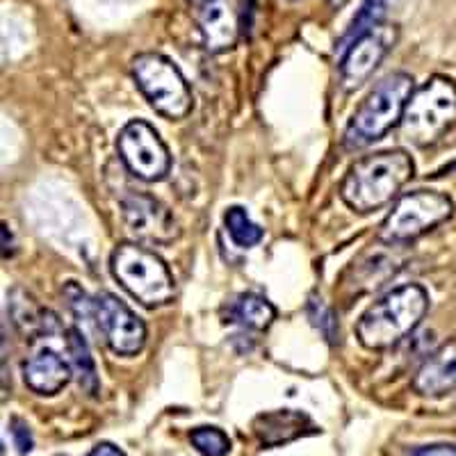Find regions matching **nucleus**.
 I'll return each instance as SVG.
<instances>
[{
  "label": "nucleus",
  "mask_w": 456,
  "mask_h": 456,
  "mask_svg": "<svg viewBox=\"0 0 456 456\" xmlns=\"http://www.w3.org/2000/svg\"><path fill=\"white\" fill-rule=\"evenodd\" d=\"M224 226H226L228 235L238 244L240 249H251L263 240V228L247 215L242 206H231L224 213Z\"/></svg>",
  "instance_id": "19"
},
{
  "label": "nucleus",
  "mask_w": 456,
  "mask_h": 456,
  "mask_svg": "<svg viewBox=\"0 0 456 456\" xmlns=\"http://www.w3.org/2000/svg\"><path fill=\"white\" fill-rule=\"evenodd\" d=\"M429 311V292L418 283L399 285L358 317L356 338L365 349L384 352L420 327Z\"/></svg>",
  "instance_id": "2"
},
{
  "label": "nucleus",
  "mask_w": 456,
  "mask_h": 456,
  "mask_svg": "<svg viewBox=\"0 0 456 456\" xmlns=\"http://www.w3.org/2000/svg\"><path fill=\"white\" fill-rule=\"evenodd\" d=\"M384 12H386L384 3H379V0H368V3L361 7V12L354 16V21L352 26H349L347 35L340 39V51H345L349 44L356 42L358 37H363L365 32L372 30L374 26H379V23L384 21Z\"/></svg>",
  "instance_id": "20"
},
{
  "label": "nucleus",
  "mask_w": 456,
  "mask_h": 456,
  "mask_svg": "<svg viewBox=\"0 0 456 456\" xmlns=\"http://www.w3.org/2000/svg\"><path fill=\"white\" fill-rule=\"evenodd\" d=\"M110 270L142 306H167L176 297V281L165 260L137 242H124L110 256Z\"/></svg>",
  "instance_id": "4"
},
{
  "label": "nucleus",
  "mask_w": 456,
  "mask_h": 456,
  "mask_svg": "<svg viewBox=\"0 0 456 456\" xmlns=\"http://www.w3.org/2000/svg\"><path fill=\"white\" fill-rule=\"evenodd\" d=\"M21 372L28 388L37 395H44V397L62 393L73 377L71 363L53 349H42L35 356L26 358Z\"/></svg>",
  "instance_id": "13"
},
{
  "label": "nucleus",
  "mask_w": 456,
  "mask_h": 456,
  "mask_svg": "<svg viewBox=\"0 0 456 456\" xmlns=\"http://www.w3.org/2000/svg\"><path fill=\"white\" fill-rule=\"evenodd\" d=\"M96 329L105 338L108 347L119 356H137L146 345L144 322L126 306L112 292H101L94 299Z\"/></svg>",
  "instance_id": "9"
},
{
  "label": "nucleus",
  "mask_w": 456,
  "mask_h": 456,
  "mask_svg": "<svg viewBox=\"0 0 456 456\" xmlns=\"http://www.w3.org/2000/svg\"><path fill=\"white\" fill-rule=\"evenodd\" d=\"M276 320V308L270 299L256 292H242L228 306V322H235L249 331H265Z\"/></svg>",
  "instance_id": "17"
},
{
  "label": "nucleus",
  "mask_w": 456,
  "mask_h": 456,
  "mask_svg": "<svg viewBox=\"0 0 456 456\" xmlns=\"http://www.w3.org/2000/svg\"><path fill=\"white\" fill-rule=\"evenodd\" d=\"M254 434L263 447H281L301 436L311 434L313 422L306 413L295 409H279L260 413L254 420Z\"/></svg>",
  "instance_id": "15"
},
{
  "label": "nucleus",
  "mask_w": 456,
  "mask_h": 456,
  "mask_svg": "<svg viewBox=\"0 0 456 456\" xmlns=\"http://www.w3.org/2000/svg\"><path fill=\"white\" fill-rule=\"evenodd\" d=\"M87 456H126V454L119 450V447L112 445V443H99L96 447H92V452H89Z\"/></svg>",
  "instance_id": "25"
},
{
  "label": "nucleus",
  "mask_w": 456,
  "mask_h": 456,
  "mask_svg": "<svg viewBox=\"0 0 456 456\" xmlns=\"http://www.w3.org/2000/svg\"><path fill=\"white\" fill-rule=\"evenodd\" d=\"M413 158L402 149L379 151L349 167L340 185V197L349 210L370 215L388 206L399 190L413 178Z\"/></svg>",
  "instance_id": "1"
},
{
  "label": "nucleus",
  "mask_w": 456,
  "mask_h": 456,
  "mask_svg": "<svg viewBox=\"0 0 456 456\" xmlns=\"http://www.w3.org/2000/svg\"><path fill=\"white\" fill-rule=\"evenodd\" d=\"M7 311H10L14 327L19 329L23 336L30 338V340H37L39 336H51V333H55L57 329H60L57 317L53 315L51 311L39 306V304L23 290L12 292Z\"/></svg>",
  "instance_id": "16"
},
{
  "label": "nucleus",
  "mask_w": 456,
  "mask_h": 456,
  "mask_svg": "<svg viewBox=\"0 0 456 456\" xmlns=\"http://www.w3.org/2000/svg\"><path fill=\"white\" fill-rule=\"evenodd\" d=\"M308 317H311L313 327L320 329L322 336L327 338L329 342H336L338 320H336V315H333L331 308H329L324 301L317 299V297H311V301H308Z\"/></svg>",
  "instance_id": "22"
},
{
  "label": "nucleus",
  "mask_w": 456,
  "mask_h": 456,
  "mask_svg": "<svg viewBox=\"0 0 456 456\" xmlns=\"http://www.w3.org/2000/svg\"><path fill=\"white\" fill-rule=\"evenodd\" d=\"M199 32H201L203 48L213 55L226 53L235 46L240 35L238 14L228 0H206L197 7Z\"/></svg>",
  "instance_id": "12"
},
{
  "label": "nucleus",
  "mask_w": 456,
  "mask_h": 456,
  "mask_svg": "<svg viewBox=\"0 0 456 456\" xmlns=\"http://www.w3.org/2000/svg\"><path fill=\"white\" fill-rule=\"evenodd\" d=\"M397 42V30L395 26L379 23L372 30L358 37L356 42L345 48L340 62V83L345 92H356L370 80L379 64L384 62V57Z\"/></svg>",
  "instance_id": "10"
},
{
  "label": "nucleus",
  "mask_w": 456,
  "mask_h": 456,
  "mask_svg": "<svg viewBox=\"0 0 456 456\" xmlns=\"http://www.w3.org/2000/svg\"><path fill=\"white\" fill-rule=\"evenodd\" d=\"M415 393L422 397H445L456 390V340L436 349L413 379Z\"/></svg>",
  "instance_id": "14"
},
{
  "label": "nucleus",
  "mask_w": 456,
  "mask_h": 456,
  "mask_svg": "<svg viewBox=\"0 0 456 456\" xmlns=\"http://www.w3.org/2000/svg\"><path fill=\"white\" fill-rule=\"evenodd\" d=\"M456 124V83L447 76H431L411 94L402 117V137L413 146H431Z\"/></svg>",
  "instance_id": "5"
},
{
  "label": "nucleus",
  "mask_w": 456,
  "mask_h": 456,
  "mask_svg": "<svg viewBox=\"0 0 456 456\" xmlns=\"http://www.w3.org/2000/svg\"><path fill=\"white\" fill-rule=\"evenodd\" d=\"M327 3H329V5H331V7H345V5H347V3H349V0H327Z\"/></svg>",
  "instance_id": "26"
},
{
  "label": "nucleus",
  "mask_w": 456,
  "mask_h": 456,
  "mask_svg": "<svg viewBox=\"0 0 456 456\" xmlns=\"http://www.w3.org/2000/svg\"><path fill=\"white\" fill-rule=\"evenodd\" d=\"M413 92L415 85L409 73L397 71L386 76L352 114L342 135V146L349 151L365 149L388 135L395 126L402 124L406 103Z\"/></svg>",
  "instance_id": "3"
},
{
  "label": "nucleus",
  "mask_w": 456,
  "mask_h": 456,
  "mask_svg": "<svg viewBox=\"0 0 456 456\" xmlns=\"http://www.w3.org/2000/svg\"><path fill=\"white\" fill-rule=\"evenodd\" d=\"M117 151L126 169L140 181L158 183L167 178L171 169V156L158 130L146 121H128L119 130Z\"/></svg>",
  "instance_id": "8"
},
{
  "label": "nucleus",
  "mask_w": 456,
  "mask_h": 456,
  "mask_svg": "<svg viewBox=\"0 0 456 456\" xmlns=\"http://www.w3.org/2000/svg\"><path fill=\"white\" fill-rule=\"evenodd\" d=\"M190 443L203 456H226L231 452V438L219 427H197L190 434Z\"/></svg>",
  "instance_id": "21"
},
{
  "label": "nucleus",
  "mask_w": 456,
  "mask_h": 456,
  "mask_svg": "<svg viewBox=\"0 0 456 456\" xmlns=\"http://www.w3.org/2000/svg\"><path fill=\"white\" fill-rule=\"evenodd\" d=\"M67 349L69 356H71V368L78 377L80 388L87 395L99 393V374H96V365H94V358L89 354L87 340H85L83 333L78 329H69L67 331Z\"/></svg>",
  "instance_id": "18"
},
{
  "label": "nucleus",
  "mask_w": 456,
  "mask_h": 456,
  "mask_svg": "<svg viewBox=\"0 0 456 456\" xmlns=\"http://www.w3.org/2000/svg\"><path fill=\"white\" fill-rule=\"evenodd\" d=\"M10 431H12V438H14V445H16V450H19V454H28V452H32L30 427H28L21 418H12Z\"/></svg>",
  "instance_id": "23"
},
{
  "label": "nucleus",
  "mask_w": 456,
  "mask_h": 456,
  "mask_svg": "<svg viewBox=\"0 0 456 456\" xmlns=\"http://www.w3.org/2000/svg\"><path fill=\"white\" fill-rule=\"evenodd\" d=\"M133 80L149 105L171 121L185 119L192 112V89L181 69L160 53H142L133 60Z\"/></svg>",
  "instance_id": "6"
},
{
  "label": "nucleus",
  "mask_w": 456,
  "mask_h": 456,
  "mask_svg": "<svg viewBox=\"0 0 456 456\" xmlns=\"http://www.w3.org/2000/svg\"><path fill=\"white\" fill-rule=\"evenodd\" d=\"M454 213V203L447 194L434 190H415L395 201L381 222L379 240L388 244H409L445 224Z\"/></svg>",
  "instance_id": "7"
},
{
  "label": "nucleus",
  "mask_w": 456,
  "mask_h": 456,
  "mask_svg": "<svg viewBox=\"0 0 456 456\" xmlns=\"http://www.w3.org/2000/svg\"><path fill=\"white\" fill-rule=\"evenodd\" d=\"M190 3H192L194 7H199V5H203V3H206V0H190Z\"/></svg>",
  "instance_id": "27"
},
{
  "label": "nucleus",
  "mask_w": 456,
  "mask_h": 456,
  "mask_svg": "<svg viewBox=\"0 0 456 456\" xmlns=\"http://www.w3.org/2000/svg\"><path fill=\"white\" fill-rule=\"evenodd\" d=\"M411 456H456V445H450V443L425 445V447H418Z\"/></svg>",
  "instance_id": "24"
},
{
  "label": "nucleus",
  "mask_w": 456,
  "mask_h": 456,
  "mask_svg": "<svg viewBox=\"0 0 456 456\" xmlns=\"http://www.w3.org/2000/svg\"><path fill=\"white\" fill-rule=\"evenodd\" d=\"M121 215L128 233L137 242L169 244L181 235L174 215L149 194L133 192L121 199Z\"/></svg>",
  "instance_id": "11"
}]
</instances>
